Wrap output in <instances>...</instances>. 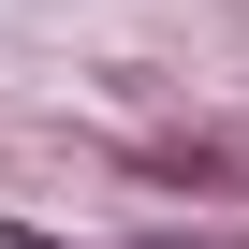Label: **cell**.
<instances>
[{
	"label": "cell",
	"instance_id": "cell-1",
	"mask_svg": "<svg viewBox=\"0 0 249 249\" xmlns=\"http://www.w3.org/2000/svg\"><path fill=\"white\" fill-rule=\"evenodd\" d=\"M132 176H147V191H191V205H234V191H249V147H234V132H147Z\"/></svg>",
	"mask_w": 249,
	"mask_h": 249
},
{
	"label": "cell",
	"instance_id": "cell-2",
	"mask_svg": "<svg viewBox=\"0 0 249 249\" xmlns=\"http://www.w3.org/2000/svg\"><path fill=\"white\" fill-rule=\"evenodd\" d=\"M132 249H234V234H132Z\"/></svg>",
	"mask_w": 249,
	"mask_h": 249
},
{
	"label": "cell",
	"instance_id": "cell-3",
	"mask_svg": "<svg viewBox=\"0 0 249 249\" xmlns=\"http://www.w3.org/2000/svg\"><path fill=\"white\" fill-rule=\"evenodd\" d=\"M15 249H73V234H44V220H15Z\"/></svg>",
	"mask_w": 249,
	"mask_h": 249
}]
</instances>
